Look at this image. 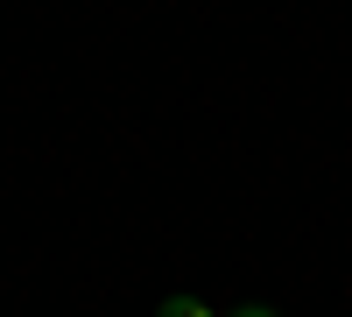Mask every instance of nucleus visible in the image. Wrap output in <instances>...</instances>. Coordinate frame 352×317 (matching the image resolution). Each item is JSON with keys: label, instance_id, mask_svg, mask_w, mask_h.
I'll use <instances>...</instances> for the list:
<instances>
[{"label": "nucleus", "instance_id": "nucleus-1", "mask_svg": "<svg viewBox=\"0 0 352 317\" xmlns=\"http://www.w3.org/2000/svg\"><path fill=\"white\" fill-rule=\"evenodd\" d=\"M155 317H219V310H212V303H197V296H162Z\"/></svg>", "mask_w": 352, "mask_h": 317}, {"label": "nucleus", "instance_id": "nucleus-2", "mask_svg": "<svg viewBox=\"0 0 352 317\" xmlns=\"http://www.w3.org/2000/svg\"><path fill=\"white\" fill-rule=\"evenodd\" d=\"M240 317H275V310H240Z\"/></svg>", "mask_w": 352, "mask_h": 317}]
</instances>
